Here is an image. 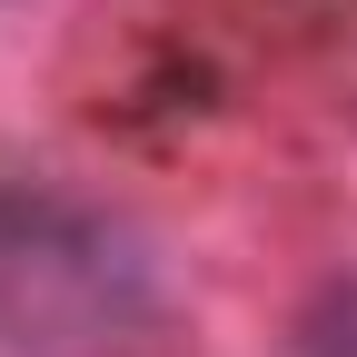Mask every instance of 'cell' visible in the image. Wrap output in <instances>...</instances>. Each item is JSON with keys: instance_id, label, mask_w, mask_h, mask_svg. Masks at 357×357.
<instances>
[{"instance_id": "cell-1", "label": "cell", "mask_w": 357, "mask_h": 357, "mask_svg": "<svg viewBox=\"0 0 357 357\" xmlns=\"http://www.w3.org/2000/svg\"><path fill=\"white\" fill-rule=\"evenodd\" d=\"M139 307V258L100 208L0 178V347H70Z\"/></svg>"}]
</instances>
